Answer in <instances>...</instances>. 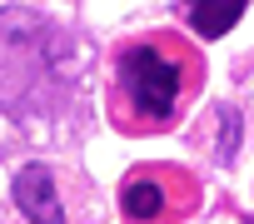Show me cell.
<instances>
[{
  "mask_svg": "<svg viewBox=\"0 0 254 224\" xmlns=\"http://www.w3.org/2000/svg\"><path fill=\"white\" fill-rule=\"evenodd\" d=\"M199 90V55L170 35H140L115 55V80H110V125L125 135H165L180 125Z\"/></svg>",
  "mask_w": 254,
  "mask_h": 224,
  "instance_id": "cell-1",
  "label": "cell"
},
{
  "mask_svg": "<svg viewBox=\"0 0 254 224\" xmlns=\"http://www.w3.org/2000/svg\"><path fill=\"white\" fill-rule=\"evenodd\" d=\"M75 45L30 5H0V115L40 120L70 100Z\"/></svg>",
  "mask_w": 254,
  "mask_h": 224,
  "instance_id": "cell-2",
  "label": "cell"
},
{
  "mask_svg": "<svg viewBox=\"0 0 254 224\" xmlns=\"http://www.w3.org/2000/svg\"><path fill=\"white\" fill-rule=\"evenodd\" d=\"M10 194H15V209L30 224H65V204H60V184H55L50 165H40V160L20 165Z\"/></svg>",
  "mask_w": 254,
  "mask_h": 224,
  "instance_id": "cell-3",
  "label": "cell"
},
{
  "mask_svg": "<svg viewBox=\"0 0 254 224\" xmlns=\"http://www.w3.org/2000/svg\"><path fill=\"white\" fill-rule=\"evenodd\" d=\"M180 10H185V20L199 40H219V35H229L239 25L249 0H180Z\"/></svg>",
  "mask_w": 254,
  "mask_h": 224,
  "instance_id": "cell-4",
  "label": "cell"
},
{
  "mask_svg": "<svg viewBox=\"0 0 254 224\" xmlns=\"http://www.w3.org/2000/svg\"><path fill=\"white\" fill-rule=\"evenodd\" d=\"M120 209H125V219L150 224V219H160L170 209V194H165V184L155 174H135V179H125V189H120Z\"/></svg>",
  "mask_w": 254,
  "mask_h": 224,
  "instance_id": "cell-5",
  "label": "cell"
},
{
  "mask_svg": "<svg viewBox=\"0 0 254 224\" xmlns=\"http://www.w3.org/2000/svg\"><path fill=\"white\" fill-rule=\"evenodd\" d=\"M219 120H224V140L214 145V155H219V165H229V160H234V150H239V115L224 105V110H219Z\"/></svg>",
  "mask_w": 254,
  "mask_h": 224,
  "instance_id": "cell-6",
  "label": "cell"
}]
</instances>
